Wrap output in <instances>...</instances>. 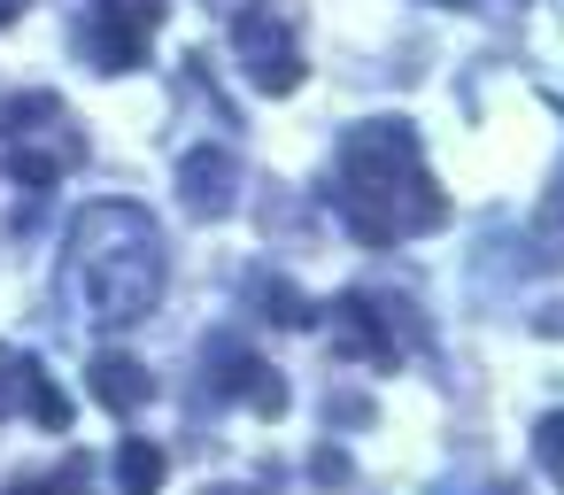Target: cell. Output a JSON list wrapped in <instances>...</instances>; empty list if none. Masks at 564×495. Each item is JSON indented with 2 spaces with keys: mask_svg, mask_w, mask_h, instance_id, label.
Segmentation results:
<instances>
[{
  "mask_svg": "<svg viewBox=\"0 0 564 495\" xmlns=\"http://www.w3.org/2000/svg\"><path fill=\"white\" fill-rule=\"evenodd\" d=\"M86 487V464H63V472H47V480H17L9 495H78Z\"/></svg>",
  "mask_w": 564,
  "mask_h": 495,
  "instance_id": "13",
  "label": "cell"
},
{
  "mask_svg": "<svg viewBox=\"0 0 564 495\" xmlns=\"http://www.w3.org/2000/svg\"><path fill=\"white\" fill-rule=\"evenodd\" d=\"M163 24V0H94L86 17V47H94V71H140L148 63V40Z\"/></svg>",
  "mask_w": 564,
  "mask_h": 495,
  "instance_id": "5",
  "label": "cell"
},
{
  "mask_svg": "<svg viewBox=\"0 0 564 495\" xmlns=\"http://www.w3.org/2000/svg\"><path fill=\"white\" fill-rule=\"evenodd\" d=\"M387 310H394V302H371V294H333V310H325V325H333V348H340L348 364L394 372V364H402V341H394Z\"/></svg>",
  "mask_w": 564,
  "mask_h": 495,
  "instance_id": "6",
  "label": "cell"
},
{
  "mask_svg": "<svg viewBox=\"0 0 564 495\" xmlns=\"http://www.w3.org/2000/svg\"><path fill=\"white\" fill-rule=\"evenodd\" d=\"M17 9H24V0H0V24H17Z\"/></svg>",
  "mask_w": 564,
  "mask_h": 495,
  "instance_id": "14",
  "label": "cell"
},
{
  "mask_svg": "<svg viewBox=\"0 0 564 495\" xmlns=\"http://www.w3.org/2000/svg\"><path fill=\"white\" fill-rule=\"evenodd\" d=\"M178 186H186V209L194 217H225L232 209V155L225 148H194L178 163Z\"/></svg>",
  "mask_w": 564,
  "mask_h": 495,
  "instance_id": "8",
  "label": "cell"
},
{
  "mask_svg": "<svg viewBox=\"0 0 564 495\" xmlns=\"http://www.w3.org/2000/svg\"><path fill=\"white\" fill-rule=\"evenodd\" d=\"M333 209H340V225H348L364 248H387V240L433 233V225L448 217V194L433 186L417 132H410L402 117H379V125H356V132L340 140Z\"/></svg>",
  "mask_w": 564,
  "mask_h": 495,
  "instance_id": "2",
  "label": "cell"
},
{
  "mask_svg": "<svg viewBox=\"0 0 564 495\" xmlns=\"http://www.w3.org/2000/svg\"><path fill=\"white\" fill-rule=\"evenodd\" d=\"M232 55H240V71L256 78V94H294V86H302V40H294V24H286L279 9H240Z\"/></svg>",
  "mask_w": 564,
  "mask_h": 495,
  "instance_id": "4",
  "label": "cell"
},
{
  "mask_svg": "<svg viewBox=\"0 0 564 495\" xmlns=\"http://www.w3.org/2000/svg\"><path fill=\"white\" fill-rule=\"evenodd\" d=\"M163 287H171L163 225L140 202H86L63 240V302L94 333H124L140 318H155Z\"/></svg>",
  "mask_w": 564,
  "mask_h": 495,
  "instance_id": "1",
  "label": "cell"
},
{
  "mask_svg": "<svg viewBox=\"0 0 564 495\" xmlns=\"http://www.w3.org/2000/svg\"><path fill=\"white\" fill-rule=\"evenodd\" d=\"M9 387H17V402H24L47 433H55V426H70V402L55 395V379H47V364H40V356H17V364H9Z\"/></svg>",
  "mask_w": 564,
  "mask_h": 495,
  "instance_id": "10",
  "label": "cell"
},
{
  "mask_svg": "<svg viewBox=\"0 0 564 495\" xmlns=\"http://www.w3.org/2000/svg\"><path fill=\"white\" fill-rule=\"evenodd\" d=\"M533 456H541V472L564 487V410H549V418L533 426Z\"/></svg>",
  "mask_w": 564,
  "mask_h": 495,
  "instance_id": "12",
  "label": "cell"
},
{
  "mask_svg": "<svg viewBox=\"0 0 564 495\" xmlns=\"http://www.w3.org/2000/svg\"><path fill=\"white\" fill-rule=\"evenodd\" d=\"M94 402L117 410V418H132V410L148 402V372H140L124 348H101V356H94Z\"/></svg>",
  "mask_w": 564,
  "mask_h": 495,
  "instance_id": "9",
  "label": "cell"
},
{
  "mask_svg": "<svg viewBox=\"0 0 564 495\" xmlns=\"http://www.w3.org/2000/svg\"><path fill=\"white\" fill-rule=\"evenodd\" d=\"M217 395H232V402H248V410H263V418H279L286 410V379L263 364V356H248V348H217Z\"/></svg>",
  "mask_w": 564,
  "mask_h": 495,
  "instance_id": "7",
  "label": "cell"
},
{
  "mask_svg": "<svg viewBox=\"0 0 564 495\" xmlns=\"http://www.w3.org/2000/svg\"><path fill=\"white\" fill-rule=\"evenodd\" d=\"M78 155H86V148H78V132L63 125V101H55V94H32V101L9 109V163H17L24 186H55Z\"/></svg>",
  "mask_w": 564,
  "mask_h": 495,
  "instance_id": "3",
  "label": "cell"
},
{
  "mask_svg": "<svg viewBox=\"0 0 564 495\" xmlns=\"http://www.w3.org/2000/svg\"><path fill=\"white\" fill-rule=\"evenodd\" d=\"M117 480H124V495H163V449L132 433V441L117 449Z\"/></svg>",
  "mask_w": 564,
  "mask_h": 495,
  "instance_id": "11",
  "label": "cell"
}]
</instances>
